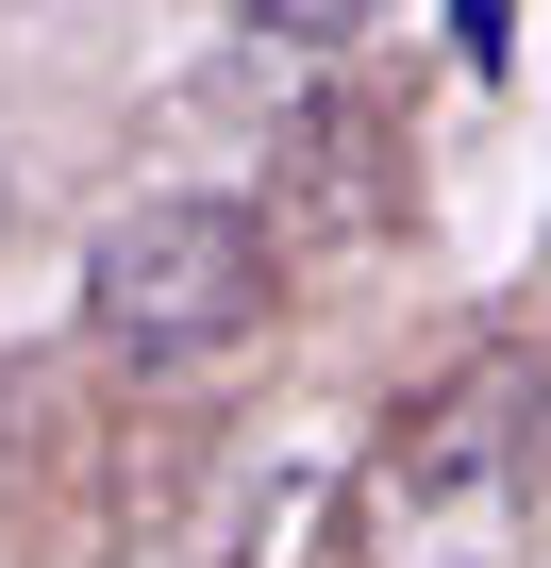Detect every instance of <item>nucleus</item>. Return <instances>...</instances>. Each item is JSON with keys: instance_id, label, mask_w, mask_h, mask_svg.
<instances>
[{"instance_id": "f257e3e1", "label": "nucleus", "mask_w": 551, "mask_h": 568, "mask_svg": "<svg viewBox=\"0 0 551 568\" xmlns=\"http://www.w3.org/2000/svg\"><path fill=\"white\" fill-rule=\"evenodd\" d=\"M267 201H217V184H167V201H134L101 251H84V318L134 352V368H201V352H234L251 318H267Z\"/></svg>"}, {"instance_id": "f03ea898", "label": "nucleus", "mask_w": 551, "mask_h": 568, "mask_svg": "<svg viewBox=\"0 0 551 568\" xmlns=\"http://www.w3.org/2000/svg\"><path fill=\"white\" fill-rule=\"evenodd\" d=\"M385 485H401V501H534V485H551V385H534L518 352L451 368V385L385 435Z\"/></svg>"}, {"instance_id": "7ed1b4c3", "label": "nucleus", "mask_w": 551, "mask_h": 568, "mask_svg": "<svg viewBox=\"0 0 551 568\" xmlns=\"http://www.w3.org/2000/svg\"><path fill=\"white\" fill-rule=\"evenodd\" d=\"M285 217H302V234H401V134H385L368 101L285 118Z\"/></svg>"}, {"instance_id": "20e7f679", "label": "nucleus", "mask_w": 551, "mask_h": 568, "mask_svg": "<svg viewBox=\"0 0 551 568\" xmlns=\"http://www.w3.org/2000/svg\"><path fill=\"white\" fill-rule=\"evenodd\" d=\"M385 18H401V0H251V34H285V51H351Z\"/></svg>"}, {"instance_id": "39448f33", "label": "nucleus", "mask_w": 551, "mask_h": 568, "mask_svg": "<svg viewBox=\"0 0 551 568\" xmlns=\"http://www.w3.org/2000/svg\"><path fill=\"white\" fill-rule=\"evenodd\" d=\"M451 34H468V68L501 84V51H518V0H451Z\"/></svg>"}, {"instance_id": "423d86ee", "label": "nucleus", "mask_w": 551, "mask_h": 568, "mask_svg": "<svg viewBox=\"0 0 551 568\" xmlns=\"http://www.w3.org/2000/svg\"><path fill=\"white\" fill-rule=\"evenodd\" d=\"M0 234H18V184H0Z\"/></svg>"}]
</instances>
